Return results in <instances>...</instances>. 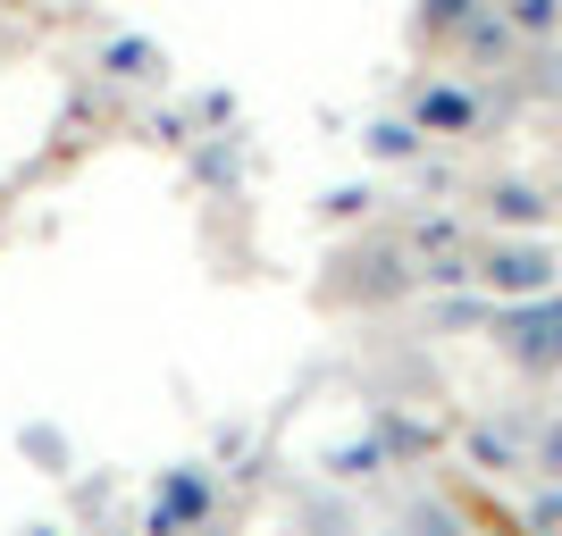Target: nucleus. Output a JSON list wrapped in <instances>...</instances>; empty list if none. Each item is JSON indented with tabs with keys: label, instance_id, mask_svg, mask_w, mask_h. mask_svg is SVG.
<instances>
[{
	"label": "nucleus",
	"instance_id": "nucleus-5",
	"mask_svg": "<svg viewBox=\"0 0 562 536\" xmlns=\"http://www.w3.org/2000/svg\"><path fill=\"white\" fill-rule=\"evenodd\" d=\"M420 117H428V126H470L479 110H470V93H428V101H420Z\"/></svg>",
	"mask_w": 562,
	"mask_h": 536
},
{
	"label": "nucleus",
	"instance_id": "nucleus-1",
	"mask_svg": "<svg viewBox=\"0 0 562 536\" xmlns=\"http://www.w3.org/2000/svg\"><path fill=\"white\" fill-rule=\"evenodd\" d=\"M470 277L487 294H504V303H538V294H554V252L546 243H487Z\"/></svg>",
	"mask_w": 562,
	"mask_h": 536
},
{
	"label": "nucleus",
	"instance_id": "nucleus-2",
	"mask_svg": "<svg viewBox=\"0 0 562 536\" xmlns=\"http://www.w3.org/2000/svg\"><path fill=\"white\" fill-rule=\"evenodd\" d=\"M504 352H513L520 369L554 377V369H562V294H538V303H513V319H504Z\"/></svg>",
	"mask_w": 562,
	"mask_h": 536
},
{
	"label": "nucleus",
	"instance_id": "nucleus-3",
	"mask_svg": "<svg viewBox=\"0 0 562 536\" xmlns=\"http://www.w3.org/2000/svg\"><path fill=\"white\" fill-rule=\"evenodd\" d=\"M487 210L504 218V227H546V218H554V202H546L538 185H495V193H487Z\"/></svg>",
	"mask_w": 562,
	"mask_h": 536
},
{
	"label": "nucleus",
	"instance_id": "nucleus-4",
	"mask_svg": "<svg viewBox=\"0 0 562 536\" xmlns=\"http://www.w3.org/2000/svg\"><path fill=\"white\" fill-rule=\"evenodd\" d=\"M504 18H513V34H554L562 0H504Z\"/></svg>",
	"mask_w": 562,
	"mask_h": 536
}]
</instances>
